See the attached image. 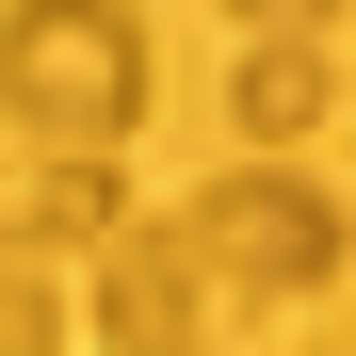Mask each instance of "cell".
Masks as SVG:
<instances>
[{"mask_svg": "<svg viewBox=\"0 0 356 356\" xmlns=\"http://www.w3.org/2000/svg\"><path fill=\"white\" fill-rule=\"evenodd\" d=\"M0 113L65 162H113L130 113H146V33L113 0H17L0 17Z\"/></svg>", "mask_w": 356, "mask_h": 356, "instance_id": "obj_1", "label": "cell"}, {"mask_svg": "<svg viewBox=\"0 0 356 356\" xmlns=\"http://www.w3.org/2000/svg\"><path fill=\"white\" fill-rule=\"evenodd\" d=\"M162 243L195 259V291H243V308H308V291L340 275V211L308 195V178H211V195L178 211Z\"/></svg>", "mask_w": 356, "mask_h": 356, "instance_id": "obj_2", "label": "cell"}, {"mask_svg": "<svg viewBox=\"0 0 356 356\" xmlns=\"http://www.w3.org/2000/svg\"><path fill=\"white\" fill-rule=\"evenodd\" d=\"M81 324H97L113 356H211V291H195V259L130 211V227L97 243V275H81Z\"/></svg>", "mask_w": 356, "mask_h": 356, "instance_id": "obj_3", "label": "cell"}, {"mask_svg": "<svg viewBox=\"0 0 356 356\" xmlns=\"http://www.w3.org/2000/svg\"><path fill=\"white\" fill-rule=\"evenodd\" d=\"M340 113V33H275V49H227V130L243 146H308Z\"/></svg>", "mask_w": 356, "mask_h": 356, "instance_id": "obj_4", "label": "cell"}, {"mask_svg": "<svg viewBox=\"0 0 356 356\" xmlns=\"http://www.w3.org/2000/svg\"><path fill=\"white\" fill-rule=\"evenodd\" d=\"M113 227H130V178H113V162H65V146H33L17 227H0V243H17V259H97Z\"/></svg>", "mask_w": 356, "mask_h": 356, "instance_id": "obj_5", "label": "cell"}, {"mask_svg": "<svg viewBox=\"0 0 356 356\" xmlns=\"http://www.w3.org/2000/svg\"><path fill=\"white\" fill-rule=\"evenodd\" d=\"M49 340H65V291H49V259L0 243V356H49Z\"/></svg>", "mask_w": 356, "mask_h": 356, "instance_id": "obj_6", "label": "cell"}, {"mask_svg": "<svg viewBox=\"0 0 356 356\" xmlns=\"http://www.w3.org/2000/svg\"><path fill=\"white\" fill-rule=\"evenodd\" d=\"M227 33L275 49V33H340V0H227Z\"/></svg>", "mask_w": 356, "mask_h": 356, "instance_id": "obj_7", "label": "cell"}]
</instances>
